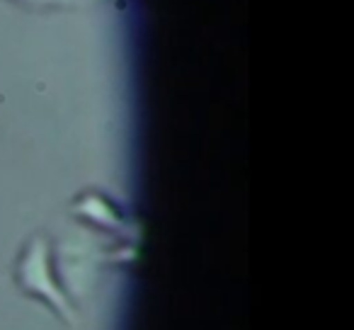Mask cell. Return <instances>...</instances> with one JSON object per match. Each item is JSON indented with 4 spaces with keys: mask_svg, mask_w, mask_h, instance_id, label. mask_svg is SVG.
Segmentation results:
<instances>
[{
    "mask_svg": "<svg viewBox=\"0 0 354 330\" xmlns=\"http://www.w3.org/2000/svg\"><path fill=\"white\" fill-rule=\"evenodd\" d=\"M17 284L25 294H35L44 299L56 313L71 325L75 323V311L71 306L68 296L64 294V286H59L51 267V253L46 238L37 236L25 248L20 262H17Z\"/></svg>",
    "mask_w": 354,
    "mask_h": 330,
    "instance_id": "6da1fadb",
    "label": "cell"
},
{
    "mask_svg": "<svg viewBox=\"0 0 354 330\" xmlns=\"http://www.w3.org/2000/svg\"><path fill=\"white\" fill-rule=\"evenodd\" d=\"M83 212L88 214V217H93L97 223H104V226H117L119 223V217L114 214V209L104 207V202L100 197H93L88 199V202H83Z\"/></svg>",
    "mask_w": 354,
    "mask_h": 330,
    "instance_id": "7a4b0ae2",
    "label": "cell"
},
{
    "mask_svg": "<svg viewBox=\"0 0 354 330\" xmlns=\"http://www.w3.org/2000/svg\"><path fill=\"white\" fill-rule=\"evenodd\" d=\"M30 3H35V0H30ZM39 3H41V0H39ZM44 3H56V0H44Z\"/></svg>",
    "mask_w": 354,
    "mask_h": 330,
    "instance_id": "3957f363",
    "label": "cell"
}]
</instances>
